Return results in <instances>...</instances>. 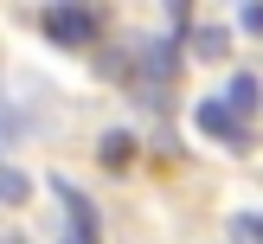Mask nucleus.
<instances>
[{
  "instance_id": "obj_1",
  "label": "nucleus",
  "mask_w": 263,
  "mask_h": 244,
  "mask_svg": "<svg viewBox=\"0 0 263 244\" xmlns=\"http://www.w3.org/2000/svg\"><path fill=\"white\" fill-rule=\"evenodd\" d=\"M64 199V244H103L97 238V205H90V193H77L71 180H51Z\"/></svg>"
},
{
  "instance_id": "obj_2",
  "label": "nucleus",
  "mask_w": 263,
  "mask_h": 244,
  "mask_svg": "<svg viewBox=\"0 0 263 244\" xmlns=\"http://www.w3.org/2000/svg\"><path fill=\"white\" fill-rule=\"evenodd\" d=\"M97 26L103 20L90 7H45V39H58V45H90Z\"/></svg>"
},
{
  "instance_id": "obj_3",
  "label": "nucleus",
  "mask_w": 263,
  "mask_h": 244,
  "mask_svg": "<svg viewBox=\"0 0 263 244\" xmlns=\"http://www.w3.org/2000/svg\"><path fill=\"white\" fill-rule=\"evenodd\" d=\"M193 122H199V135L231 141V148H244V141H251V122H238V116L225 109V97H205L199 109H193Z\"/></svg>"
},
{
  "instance_id": "obj_4",
  "label": "nucleus",
  "mask_w": 263,
  "mask_h": 244,
  "mask_svg": "<svg viewBox=\"0 0 263 244\" xmlns=\"http://www.w3.org/2000/svg\"><path fill=\"white\" fill-rule=\"evenodd\" d=\"M225 109L238 116V122H251V116L263 109V84H257V77H231V90H225Z\"/></svg>"
},
{
  "instance_id": "obj_5",
  "label": "nucleus",
  "mask_w": 263,
  "mask_h": 244,
  "mask_svg": "<svg viewBox=\"0 0 263 244\" xmlns=\"http://www.w3.org/2000/svg\"><path fill=\"white\" fill-rule=\"evenodd\" d=\"M141 71H148V97H161V84L174 77V45H167V39H154L148 58H141Z\"/></svg>"
},
{
  "instance_id": "obj_6",
  "label": "nucleus",
  "mask_w": 263,
  "mask_h": 244,
  "mask_svg": "<svg viewBox=\"0 0 263 244\" xmlns=\"http://www.w3.org/2000/svg\"><path fill=\"white\" fill-rule=\"evenodd\" d=\"M128 154H135V135L109 128V135H103V167H128Z\"/></svg>"
},
{
  "instance_id": "obj_7",
  "label": "nucleus",
  "mask_w": 263,
  "mask_h": 244,
  "mask_svg": "<svg viewBox=\"0 0 263 244\" xmlns=\"http://www.w3.org/2000/svg\"><path fill=\"white\" fill-rule=\"evenodd\" d=\"M0 199H26V174H7L0 167Z\"/></svg>"
},
{
  "instance_id": "obj_8",
  "label": "nucleus",
  "mask_w": 263,
  "mask_h": 244,
  "mask_svg": "<svg viewBox=\"0 0 263 244\" xmlns=\"http://www.w3.org/2000/svg\"><path fill=\"white\" fill-rule=\"evenodd\" d=\"M238 231H244V238H257V244H263V212H244V218H238Z\"/></svg>"
},
{
  "instance_id": "obj_9",
  "label": "nucleus",
  "mask_w": 263,
  "mask_h": 244,
  "mask_svg": "<svg viewBox=\"0 0 263 244\" xmlns=\"http://www.w3.org/2000/svg\"><path fill=\"white\" fill-rule=\"evenodd\" d=\"M244 26H251V32H263V7H244Z\"/></svg>"
},
{
  "instance_id": "obj_10",
  "label": "nucleus",
  "mask_w": 263,
  "mask_h": 244,
  "mask_svg": "<svg viewBox=\"0 0 263 244\" xmlns=\"http://www.w3.org/2000/svg\"><path fill=\"white\" fill-rule=\"evenodd\" d=\"M0 244H26V238H0Z\"/></svg>"
}]
</instances>
